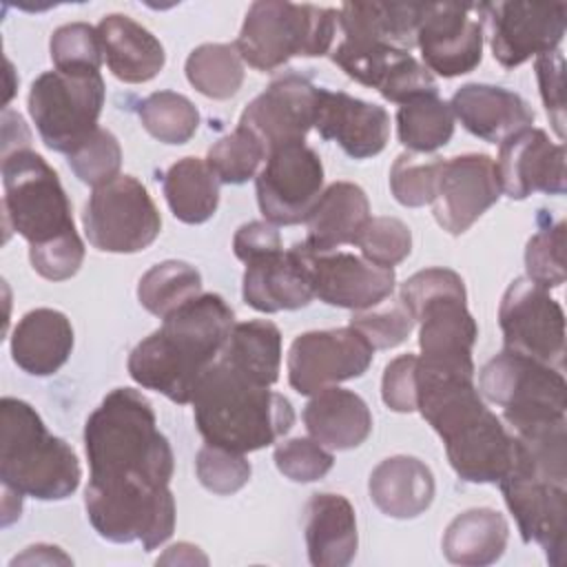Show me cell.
Returning <instances> with one entry per match:
<instances>
[{
  "label": "cell",
  "instance_id": "cell-1",
  "mask_svg": "<svg viewBox=\"0 0 567 567\" xmlns=\"http://www.w3.org/2000/svg\"><path fill=\"white\" fill-rule=\"evenodd\" d=\"M416 410L445 445L447 461L467 483H498L514 458V439L483 403L474 372L419 363Z\"/></svg>",
  "mask_w": 567,
  "mask_h": 567
},
{
  "label": "cell",
  "instance_id": "cell-2",
  "mask_svg": "<svg viewBox=\"0 0 567 567\" xmlns=\"http://www.w3.org/2000/svg\"><path fill=\"white\" fill-rule=\"evenodd\" d=\"M89 485L162 489L173 476V450L157 430L151 401L133 388L111 390L84 423Z\"/></svg>",
  "mask_w": 567,
  "mask_h": 567
},
{
  "label": "cell",
  "instance_id": "cell-3",
  "mask_svg": "<svg viewBox=\"0 0 567 567\" xmlns=\"http://www.w3.org/2000/svg\"><path fill=\"white\" fill-rule=\"evenodd\" d=\"M235 315L215 292H202L142 339L128 354V374L175 403H190L204 372L219 359Z\"/></svg>",
  "mask_w": 567,
  "mask_h": 567
},
{
  "label": "cell",
  "instance_id": "cell-4",
  "mask_svg": "<svg viewBox=\"0 0 567 567\" xmlns=\"http://www.w3.org/2000/svg\"><path fill=\"white\" fill-rule=\"evenodd\" d=\"M190 403L204 441L239 454L272 445L295 423L284 394L250 381L221 359L204 372Z\"/></svg>",
  "mask_w": 567,
  "mask_h": 567
},
{
  "label": "cell",
  "instance_id": "cell-5",
  "mask_svg": "<svg viewBox=\"0 0 567 567\" xmlns=\"http://www.w3.org/2000/svg\"><path fill=\"white\" fill-rule=\"evenodd\" d=\"M0 478L22 496L62 501L82 478L73 447L53 436L40 414L22 399L0 401Z\"/></svg>",
  "mask_w": 567,
  "mask_h": 567
},
{
  "label": "cell",
  "instance_id": "cell-6",
  "mask_svg": "<svg viewBox=\"0 0 567 567\" xmlns=\"http://www.w3.org/2000/svg\"><path fill=\"white\" fill-rule=\"evenodd\" d=\"M465 299V284L461 275L450 268H425L401 284L399 301L421 326L419 363L474 372L472 348L478 337V326Z\"/></svg>",
  "mask_w": 567,
  "mask_h": 567
},
{
  "label": "cell",
  "instance_id": "cell-7",
  "mask_svg": "<svg viewBox=\"0 0 567 567\" xmlns=\"http://www.w3.org/2000/svg\"><path fill=\"white\" fill-rule=\"evenodd\" d=\"M339 11L279 0L252 2L235 49L257 71H275L290 58H317L332 49Z\"/></svg>",
  "mask_w": 567,
  "mask_h": 567
},
{
  "label": "cell",
  "instance_id": "cell-8",
  "mask_svg": "<svg viewBox=\"0 0 567 567\" xmlns=\"http://www.w3.org/2000/svg\"><path fill=\"white\" fill-rule=\"evenodd\" d=\"M4 221L29 241H51L75 230L71 202L58 173L31 148H13L2 155Z\"/></svg>",
  "mask_w": 567,
  "mask_h": 567
},
{
  "label": "cell",
  "instance_id": "cell-9",
  "mask_svg": "<svg viewBox=\"0 0 567 567\" xmlns=\"http://www.w3.org/2000/svg\"><path fill=\"white\" fill-rule=\"evenodd\" d=\"M100 71H44L29 91V115L47 148L69 155L95 133L104 106Z\"/></svg>",
  "mask_w": 567,
  "mask_h": 567
},
{
  "label": "cell",
  "instance_id": "cell-10",
  "mask_svg": "<svg viewBox=\"0 0 567 567\" xmlns=\"http://www.w3.org/2000/svg\"><path fill=\"white\" fill-rule=\"evenodd\" d=\"M481 394L503 408L509 430L565 419L567 383L563 370L503 350L478 374Z\"/></svg>",
  "mask_w": 567,
  "mask_h": 567
},
{
  "label": "cell",
  "instance_id": "cell-11",
  "mask_svg": "<svg viewBox=\"0 0 567 567\" xmlns=\"http://www.w3.org/2000/svg\"><path fill=\"white\" fill-rule=\"evenodd\" d=\"M82 226L93 248L131 255L148 248L157 239L162 217L140 179L117 175L93 190L84 204Z\"/></svg>",
  "mask_w": 567,
  "mask_h": 567
},
{
  "label": "cell",
  "instance_id": "cell-12",
  "mask_svg": "<svg viewBox=\"0 0 567 567\" xmlns=\"http://www.w3.org/2000/svg\"><path fill=\"white\" fill-rule=\"evenodd\" d=\"M498 487L523 540L540 545L547 560L560 567L567 554V487L545 478L516 439L512 465Z\"/></svg>",
  "mask_w": 567,
  "mask_h": 567
},
{
  "label": "cell",
  "instance_id": "cell-13",
  "mask_svg": "<svg viewBox=\"0 0 567 567\" xmlns=\"http://www.w3.org/2000/svg\"><path fill=\"white\" fill-rule=\"evenodd\" d=\"M93 529L111 543L140 540L146 551L166 543L175 529V498L164 489H84Z\"/></svg>",
  "mask_w": 567,
  "mask_h": 567
},
{
  "label": "cell",
  "instance_id": "cell-14",
  "mask_svg": "<svg viewBox=\"0 0 567 567\" xmlns=\"http://www.w3.org/2000/svg\"><path fill=\"white\" fill-rule=\"evenodd\" d=\"M505 350L563 370L565 315L547 288L520 277L514 279L498 306Z\"/></svg>",
  "mask_w": 567,
  "mask_h": 567
},
{
  "label": "cell",
  "instance_id": "cell-15",
  "mask_svg": "<svg viewBox=\"0 0 567 567\" xmlns=\"http://www.w3.org/2000/svg\"><path fill=\"white\" fill-rule=\"evenodd\" d=\"M255 188L266 221L275 226L301 224L321 197V157L306 142L284 144L268 153Z\"/></svg>",
  "mask_w": 567,
  "mask_h": 567
},
{
  "label": "cell",
  "instance_id": "cell-16",
  "mask_svg": "<svg viewBox=\"0 0 567 567\" xmlns=\"http://www.w3.org/2000/svg\"><path fill=\"white\" fill-rule=\"evenodd\" d=\"M481 18L489 27L494 60L514 69L543 53L558 51L567 27L565 2H483Z\"/></svg>",
  "mask_w": 567,
  "mask_h": 567
},
{
  "label": "cell",
  "instance_id": "cell-17",
  "mask_svg": "<svg viewBox=\"0 0 567 567\" xmlns=\"http://www.w3.org/2000/svg\"><path fill=\"white\" fill-rule=\"evenodd\" d=\"M372 357L374 348L350 326L303 332L288 350V383L299 394H317L361 377Z\"/></svg>",
  "mask_w": 567,
  "mask_h": 567
},
{
  "label": "cell",
  "instance_id": "cell-18",
  "mask_svg": "<svg viewBox=\"0 0 567 567\" xmlns=\"http://www.w3.org/2000/svg\"><path fill=\"white\" fill-rule=\"evenodd\" d=\"M425 69L441 78L474 71L483 58V18L478 4L425 2L416 29Z\"/></svg>",
  "mask_w": 567,
  "mask_h": 567
},
{
  "label": "cell",
  "instance_id": "cell-19",
  "mask_svg": "<svg viewBox=\"0 0 567 567\" xmlns=\"http://www.w3.org/2000/svg\"><path fill=\"white\" fill-rule=\"evenodd\" d=\"M496 162L485 153H467L443 162L432 213L450 235H463L501 197Z\"/></svg>",
  "mask_w": 567,
  "mask_h": 567
},
{
  "label": "cell",
  "instance_id": "cell-20",
  "mask_svg": "<svg viewBox=\"0 0 567 567\" xmlns=\"http://www.w3.org/2000/svg\"><path fill=\"white\" fill-rule=\"evenodd\" d=\"M317 93L319 86L308 78L288 73L270 82V86L244 109L239 124L259 137L266 153L284 144L303 142L315 126Z\"/></svg>",
  "mask_w": 567,
  "mask_h": 567
},
{
  "label": "cell",
  "instance_id": "cell-21",
  "mask_svg": "<svg viewBox=\"0 0 567 567\" xmlns=\"http://www.w3.org/2000/svg\"><path fill=\"white\" fill-rule=\"evenodd\" d=\"M332 62L354 82L377 89L385 100L396 104L436 91V82L425 64L403 49L341 40L332 49Z\"/></svg>",
  "mask_w": 567,
  "mask_h": 567
},
{
  "label": "cell",
  "instance_id": "cell-22",
  "mask_svg": "<svg viewBox=\"0 0 567 567\" xmlns=\"http://www.w3.org/2000/svg\"><path fill=\"white\" fill-rule=\"evenodd\" d=\"M496 173L501 190L512 199H525L534 193L563 195L565 146L554 144L543 128L527 126L501 142Z\"/></svg>",
  "mask_w": 567,
  "mask_h": 567
},
{
  "label": "cell",
  "instance_id": "cell-23",
  "mask_svg": "<svg viewBox=\"0 0 567 567\" xmlns=\"http://www.w3.org/2000/svg\"><path fill=\"white\" fill-rule=\"evenodd\" d=\"M312 250L301 241L246 264L241 279L244 301L259 312L297 310L312 301Z\"/></svg>",
  "mask_w": 567,
  "mask_h": 567
},
{
  "label": "cell",
  "instance_id": "cell-24",
  "mask_svg": "<svg viewBox=\"0 0 567 567\" xmlns=\"http://www.w3.org/2000/svg\"><path fill=\"white\" fill-rule=\"evenodd\" d=\"M312 290L328 306L368 310L385 301L396 284L394 268L377 266L352 252H312Z\"/></svg>",
  "mask_w": 567,
  "mask_h": 567
},
{
  "label": "cell",
  "instance_id": "cell-25",
  "mask_svg": "<svg viewBox=\"0 0 567 567\" xmlns=\"http://www.w3.org/2000/svg\"><path fill=\"white\" fill-rule=\"evenodd\" d=\"M315 128L323 140L337 142L350 157L379 155L390 137V115L383 106L363 102L343 91L319 89Z\"/></svg>",
  "mask_w": 567,
  "mask_h": 567
},
{
  "label": "cell",
  "instance_id": "cell-26",
  "mask_svg": "<svg viewBox=\"0 0 567 567\" xmlns=\"http://www.w3.org/2000/svg\"><path fill=\"white\" fill-rule=\"evenodd\" d=\"M454 117L472 135L501 144L509 135L534 124V109L514 91L492 84H463L452 95Z\"/></svg>",
  "mask_w": 567,
  "mask_h": 567
},
{
  "label": "cell",
  "instance_id": "cell-27",
  "mask_svg": "<svg viewBox=\"0 0 567 567\" xmlns=\"http://www.w3.org/2000/svg\"><path fill=\"white\" fill-rule=\"evenodd\" d=\"M306 547L315 567H346L359 545L357 516L341 494H315L306 503Z\"/></svg>",
  "mask_w": 567,
  "mask_h": 567
},
{
  "label": "cell",
  "instance_id": "cell-28",
  "mask_svg": "<svg viewBox=\"0 0 567 567\" xmlns=\"http://www.w3.org/2000/svg\"><path fill=\"white\" fill-rule=\"evenodd\" d=\"M73 350V328L64 312L53 308L29 310L11 334L13 363L33 377L58 372Z\"/></svg>",
  "mask_w": 567,
  "mask_h": 567
},
{
  "label": "cell",
  "instance_id": "cell-29",
  "mask_svg": "<svg viewBox=\"0 0 567 567\" xmlns=\"http://www.w3.org/2000/svg\"><path fill=\"white\" fill-rule=\"evenodd\" d=\"M104 60L111 73L128 84L153 80L166 62L162 42L133 18L109 13L97 24Z\"/></svg>",
  "mask_w": 567,
  "mask_h": 567
},
{
  "label": "cell",
  "instance_id": "cell-30",
  "mask_svg": "<svg viewBox=\"0 0 567 567\" xmlns=\"http://www.w3.org/2000/svg\"><path fill=\"white\" fill-rule=\"evenodd\" d=\"M308 434L328 450L359 447L372 432L368 403L350 390L326 388L312 394L303 410Z\"/></svg>",
  "mask_w": 567,
  "mask_h": 567
},
{
  "label": "cell",
  "instance_id": "cell-31",
  "mask_svg": "<svg viewBox=\"0 0 567 567\" xmlns=\"http://www.w3.org/2000/svg\"><path fill=\"white\" fill-rule=\"evenodd\" d=\"M368 219L370 202L365 190L352 182H334L310 210L303 244L317 255L332 252L343 244H352Z\"/></svg>",
  "mask_w": 567,
  "mask_h": 567
},
{
  "label": "cell",
  "instance_id": "cell-32",
  "mask_svg": "<svg viewBox=\"0 0 567 567\" xmlns=\"http://www.w3.org/2000/svg\"><path fill=\"white\" fill-rule=\"evenodd\" d=\"M421 2H346L339 9L343 40L410 51L416 44Z\"/></svg>",
  "mask_w": 567,
  "mask_h": 567
},
{
  "label": "cell",
  "instance_id": "cell-33",
  "mask_svg": "<svg viewBox=\"0 0 567 567\" xmlns=\"http://www.w3.org/2000/svg\"><path fill=\"white\" fill-rule=\"evenodd\" d=\"M372 503L392 518H416L434 498L432 470L414 456H390L381 461L368 481Z\"/></svg>",
  "mask_w": 567,
  "mask_h": 567
},
{
  "label": "cell",
  "instance_id": "cell-34",
  "mask_svg": "<svg viewBox=\"0 0 567 567\" xmlns=\"http://www.w3.org/2000/svg\"><path fill=\"white\" fill-rule=\"evenodd\" d=\"M509 538L503 514L489 507H476L458 514L443 534V554L454 565L483 567L496 563Z\"/></svg>",
  "mask_w": 567,
  "mask_h": 567
},
{
  "label": "cell",
  "instance_id": "cell-35",
  "mask_svg": "<svg viewBox=\"0 0 567 567\" xmlns=\"http://www.w3.org/2000/svg\"><path fill=\"white\" fill-rule=\"evenodd\" d=\"M219 359L250 381L272 385L281 368V332L266 319L235 323Z\"/></svg>",
  "mask_w": 567,
  "mask_h": 567
},
{
  "label": "cell",
  "instance_id": "cell-36",
  "mask_svg": "<svg viewBox=\"0 0 567 567\" xmlns=\"http://www.w3.org/2000/svg\"><path fill=\"white\" fill-rule=\"evenodd\" d=\"M164 197L184 224L208 221L219 204V179L199 157H182L164 173Z\"/></svg>",
  "mask_w": 567,
  "mask_h": 567
},
{
  "label": "cell",
  "instance_id": "cell-37",
  "mask_svg": "<svg viewBox=\"0 0 567 567\" xmlns=\"http://www.w3.org/2000/svg\"><path fill=\"white\" fill-rule=\"evenodd\" d=\"M454 133L452 106L439 93H423L403 102L396 111L399 142L412 153H432L445 146Z\"/></svg>",
  "mask_w": 567,
  "mask_h": 567
},
{
  "label": "cell",
  "instance_id": "cell-38",
  "mask_svg": "<svg viewBox=\"0 0 567 567\" xmlns=\"http://www.w3.org/2000/svg\"><path fill=\"white\" fill-rule=\"evenodd\" d=\"M202 295V275L186 261H162L146 270L137 284L140 303L155 317L164 319L179 306Z\"/></svg>",
  "mask_w": 567,
  "mask_h": 567
},
{
  "label": "cell",
  "instance_id": "cell-39",
  "mask_svg": "<svg viewBox=\"0 0 567 567\" xmlns=\"http://www.w3.org/2000/svg\"><path fill=\"white\" fill-rule=\"evenodd\" d=\"M184 69L193 89L213 100H228L244 84V60L235 44H199L188 53Z\"/></svg>",
  "mask_w": 567,
  "mask_h": 567
},
{
  "label": "cell",
  "instance_id": "cell-40",
  "mask_svg": "<svg viewBox=\"0 0 567 567\" xmlns=\"http://www.w3.org/2000/svg\"><path fill=\"white\" fill-rule=\"evenodd\" d=\"M137 115L142 126L162 144H186L199 126L195 104L175 91L151 93L142 100Z\"/></svg>",
  "mask_w": 567,
  "mask_h": 567
},
{
  "label": "cell",
  "instance_id": "cell-41",
  "mask_svg": "<svg viewBox=\"0 0 567 567\" xmlns=\"http://www.w3.org/2000/svg\"><path fill=\"white\" fill-rule=\"evenodd\" d=\"M268 157L259 137L246 126L237 124V128L224 137H219L206 155L208 168L215 173L219 184H244L248 182L259 164Z\"/></svg>",
  "mask_w": 567,
  "mask_h": 567
},
{
  "label": "cell",
  "instance_id": "cell-42",
  "mask_svg": "<svg viewBox=\"0 0 567 567\" xmlns=\"http://www.w3.org/2000/svg\"><path fill=\"white\" fill-rule=\"evenodd\" d=\"M443 157H425V153H401L390 168V188L399 204L419 208L434 202Z\"/></svg>",
  "mask_w": 567,
  "mask_h": 567
},
{
  "label": "cell",
  "instance_id": "cell-43",
  "mask_svg": "<svg viewBox=\"0 0 567 567\" xmlns=\"http://www.w3.org/2000/svg\"><path fill=\"white\" fill-rule=\"evenodd\" d=\"M49 51L58 71H100L104 58L97 27L86 22L58 27L51 35Z\"/></svg>",
  "mask_w": 567,
  "mask_h": 567
},
{
  "label": "cell",
  "instance_id": "cell-44",
  "mask_svg": "<svg viewBox=\"0 0 567 567\" xmlns=\"http://www.w3.org/2000/svg\"><path fill=\"white\" fill-rule=\"evenodd\" d=\"M75 177L93 188L115 179L122 166V148L117 137L106 128H95L75 151L66 155Z\"/></svg>",
  "mask_w": 567,
  "mask_h": 567
},
{
  "label": "cell",
  "instance_id": "cell-45",
  "mask_svg": "<svg viewBox=\"0 0 567 567\" xmlns=\"http://www.w3.org/2000/svg\"><path fill=\"white\" fill-rule=\"evenodd\" d=\"M527 279L543 288H558L565 284V221L538 228L525 248Z\"/></svg>",
  "mask_w": 567,
  "mask_h": 567
},
{
  "label": "cell",
  "instance_id": "cell-46",
  "mask_svg": "<svg viewBox=\"0 0 567 567\" xmlns=\"http://www.w3.org/2000/svg\"><path fill=\"white\" fill-rule=\"evenodd\" d=\"M352 244L361 248L368 261L392 268L410 255L412 233L396 217H370L361 226Z\"/></svg>",
  "mask_w": 567,
  "mask_h": 567
},
{
  "label": "cell",
  "instance_id": "cell-47",
  "mask_svg": "<svg viewBox=\"0 0 567 567\" xmlns=\"http://www.w3.org/2000/svg\"><path fill=\"white\" fill-rule=\"evenodd\" d=\"M195 472L199 483L219 496L235 494L250 478V463L244 454L206 443L195 458Z\"/></svg>",
  "mask_w": 567,
  "mask_h": 567
},
{
  "label": "cell",
  "instance_id": "cell-48",
  "mask_svg": "<svg viewBox=\"0 0 567 567\" xmlns=\"http://www.w3.org/2000/svg\"><path fill=\"white\" fill-rule=\"evenodd\" d=\"M414 326V317L401 301L388 308L374 306L368 310H354L350 319V328H354L374 350H388L403 343Z\"/></svg>",
  "mask_w": 567,
  "mask_h": 567
},
{
  "label": "cell",
  "instance_id": "cell-49",
  "mask_svg": "<svg viewBox=\"0 0 567 567\" xmlns=\"http://www.w3.org/2000/svg\"><path fill=\"white\" fill-rule=\"evenodd\" d=\"M334 456L312 436H295L275 447L277 470L295 483H312L332 470Z\"/></svg>",
  "mask_w": 567,
  "mask_h": 567
},
{
  "label": "cell",
  "instance_id": "cell-50",
  "mask_svg": "<svg viewBox=\"0 0 567 567\" xmlns=\"http://www.w3.org/2000/svg\"><path fill=\"white\" fill-rule=\"evenodd\" d=\"M29 259L40 277L49 281H64L80 270L84 261V244L78 230H71L51 241L29 246Z\"/></svg>",
  "mask_w": 567,
  "mask_h": 567
},
{
  "label": "cell",
  "instance_id": "cell-51",
  "mask_svg": "<svg viewBox=\"0 0 567 567\" xmlns=\"http://www.w3.org/2000/svg\"><path fill=\"white\" fill-rule=\"evenodd\" d=\"M536 78L540 86V97L547 109L549 122L558 135V140L565 137V60L560 51L543 53L536 58Z\"/></svg>",
  "mask_w": 567,
  "mask_h": 567
},
{
  "label": "cell",
  "instance_id": "cell-52",
  "mask_svg": "<svg viewBox=\"0 0 567 567\" xmlns=\"http://www.w3.org/2000/svg\"><path fill=\"white\" fill-rule=\"evenodd\" d=\"M381 399L394 412L416 410V354H401L385 365Z\"/></svg>",
  "mask_w": 567,
  "mask_h": 567
},
{
  "label": "cell",
  "instance_id": "cell-53",
  "mask_svg": "<svg viewBox=\"0 0 567 567\" xmlns=\"http://www.w3.org/2000/svg\"><path fill=\"white\" fill-rule=\"evenodd\" d=\"M281 248V235L270 221H248L239 226L233 237V250L244 264L277 252Z\"/></svg>",
  "mask_w": 567,
  "mask_h": 567
},
{
  "label": "cell",
  "instance_id": "cell-54",
  "mask_svg": "<svg viewBox=\"0 0 567 567\" xmlns=\"http://www.w3.org/2000/svg\"><path fill=\"white\" fill-rule=\"evenodd\" d=\"M18 563H62V565H69L71 558L64 556L58 547L31 545V547L24 549V554H20L11 560V565H18Z\"/></svg>",
  "mask_w": 567,
  "mask_h": 567
},
{
  "label": "cell",
  "instance_id": "cell-55",
  "mask_svg": "<svg viewBox=\"0 0 567 567\" xmlns=\"http://www.w3.org/2000/svg\"><path fill=\"white\" fill-rule=\"evenodd\" d=\"M157 563H186V565H193V563H208V558L199 551V547L190 545V543H177L173 547L166 549V554L162 558H157Z\"/></svg>",
  "mask_w": 567,
  "mask_h": 567
}]
</instances>
